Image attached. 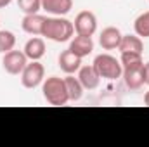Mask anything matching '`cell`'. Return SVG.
<instances>
[{
    "label": "cell",
    "mask_w": 149,
    "mask_h": 147,
    "mask_svg": "<svg viewBox=\"0 0 149 147\" xmlns=\"http://www.w3.org/2000/svg\"><path fill=\"white\" fill-rule=\"evenodd\" d=\"M64 83H66V88H68V95H70V101H80L81 97H83V87H81V83H80V80L78 78H74L73 74H68L66 78H64Z\"/></svg>",
    "instance_id": "obj_16"
},
{
    "label": "cell",
    "mask_w": 149,
    "mask_h": 147,
    "mask_svg": "<svg viewBox=\"0 0 149 147\" xmlns=\"http://www.w3.org/2000/svg\"><path fill=\"white\" fill-rule=\"evenodd\" d=\"M12 0H0V9H3V7H7L9 3H10Z\"/></svg>",
    "instance_id": "obj_22"
},
{
    "label": "cell",
    "mask_w": 149,
    "mask_h": 147,
    "mask_svg": "<svg viewBox=\"0 0 149 147\" xmlns=\"http://www.w3.org/2000/svg\"><path fill=\"white\" fill-rule=\"evenodd\" d=\"M42 9L52 16H64L73 9V0H42Z\"/></svg>",
    "instance_id": "obj_13"
},
{
    "label": "cell",
    "mask_w": 149,
    "mask_h": 147,
    "mask_svg": "<svg viewBox=\"0 0 149 147\" xmlns=\"http://www.w3.org/2000/svg\"><path fill=\"white\" fill-rule=\"evenodd\" d=\"M45 19H47V17L40 16L38 12L37 14H26V16L23 17V23H21L23 31H26L28 35H33V37L42 35V31H43V24H45Z\"/></svg>",
    "instance_id": "obj_11"
},
{
    "label": "cell",
    "mask_w": 149,
    "mask_h": 147,
    "mask_svg": "<svg viewBox=\"0 0 149 147\" xmlns=\"http://www.w3.org/2000/svg\"><path fill=\"white\" fill-rule=\"evenodd\" d=\"M94 68L97 69L101 78H106V80H118L123 74L121 62L109 54H99L94 59Z\"/></svg>",
    "instance_id": "obj_3"
},
{
    "label": "cell",
    "mask_w": 149,
    "mask_h": 147,
    "mask_svg": "<svg viewBox=\"0 0 149 147\" xmlns=\"http://www.w3.org/2000/svg\"><path fill=\"white\" fill-rule=\"evenodd\" d=\"M16 45V37L12 31L7 30H0V54H5L9 50H12Z\"/></svg>",
    "instance_id": "obj_18"
},
{
    "label": "cell",
    "mask_w": 149,
    "mask_h": 147,
    "mask_svg": "<svg viewBox=\"0 0 149 147\" xmlns=\"http://www.w3.org/2000/svg\"><path fill=\"white\" fill-rule=\"evenodd\" d=\"M134 30H135V35L137 37H149V10L148 12H142L135 21H134Z\"/></svg>",
    "instance_id": "obj_17"
},
{
    "label": "cell",
    "mask_w": 149,
    "mask_h": 147,
    "mask_svg": "<svg viewBox=\"0 0 149 147\" xmlns=\"http://www.w3.org/2000/svg\"><path fill=\"white\" fill-rule=\"evenodd\" d=\"M121 68H130V66H137V64H144L142 62V54H135V52H121Z\"/></svg>",
    "instance_id": "obj_19"
},
{
    "label": "cell",
    "mask_w": 149,
    "mask_h": 147,
    "mask_svg": "<svg viewBox=\"0 0 149 147\" xmlns=\"http://www.w3.org/2000/svg\"><path fill=\"white\" fill-rule=\"evenodd\" d=\"M73 33H74L73 23L61 17V16H56V17H47L45 19L42 37H45L47 40H52V42H57V43H63V42L71 40Z\"/></svg>",
    "instance_id": "obj_1"
},
{
    "label": "cell",
    "mask_w": 149,
    "mask_h": 147,
    "mask_svg": "<svg viewBox=\"0 0 149 147\" xmlns=\"http://www.w3.org/2000/svg\"><path fill=\"white\" fill-rule=\"evenodd\" d=\"M121 31L114 26H108L102 30L101 37H99V43L104 50H114L120 47V42H121Z\"/></svg>",
    "instance_id": "obj_10"
},
{
    "label": "cell",
    "mask_w": 149,
    "mask_h": 147,
    "mask_svg": "<svg viewBox=\"0 0 149 147\" xmlns=\"http://www.w3.org/2000/svg\"><path fill=\"white\" fill-rule=\"evenodd\" d=\"M70 50L76 54L78 57H85L88 54H92L94 50V42H92V37H85V35H76V37L71 40L70 43Z\"/></svg>",
    "instance_id": "obj_12"
},
{
    "label": "cell",
    "mask_w": 149,
    "mask_h": 147,
    "mask_svg": "<svg viewBox=\"0 0 149 147\" xmlns=\"http://www.w3.org/2000/svg\"><path fill=\"white\" fill-rule=\"evenodd\" d=\"M43 78H45V68L38 61H31L21 73V83L24 88H37L43 81Z\"/></svg>",
    "instance_id": "obj_4"
},
{
    "label": "cell",
    "mask_w": 149,
    "mask_h": 147,
    "mask_svg": "<svg viewBox=\"0 0 149 147\" xmlns=\"http://www.w3.org/2000/svg\"><path fill=\"white\" fill-rule=\"evenodd\" d=\"M118 49H120V52H135V54H142L144 43H142L141 37H137V35H123Z\"/></svg>",
    "instance_id": "obj_15"
},
{
    "label": "cell",
    "mask_w": 149,
    "mask_h": 147,
    "mask_svg": "<svg viewBox=\"0 0 149 147\" xmlns=\"http://www.w3.org/2000/svg\"><path fill=\"white\" fill-rule=\"evenodd\" d=\"M123 81L128 90H141L144 85V64L123 68Z\"/></svg>",
    "instance_id": "obj_7"
},
{
    "label": "cell",
    "mask_w": 149,
    "mask_h": 147,
    "mask_svg": "<svg viewBox=\"0 0 149 147\" xmlns=\"http://www.w3.org/2000/svg\"><path fill=\"white\" fill-rule=\"evenodd\" d=\"M57 62H59L61 71H64L66 74H73L81 68V57H78L76 54H73L70 49H68V50H63V52L59 54Z\"/></svg>",
    "instance_id": "obj_9"
},
{
    "label": "cell",
    "mask_w": 149,
    "mask_h": 147,
    "mask_svg": "<svg viewBox=\"0 0 149 147\" xmlns=\"http://www.w3.org/2000/svg\"><path fill=\"white\" fill-rule=\"evenodd\" d=\"M74 31L76 35H85V37H92L97 30V17L94 12L90 10H81L78 12V16L74 17Z\"/></svg>",
    "instance_id": "obj_6"
},
{
    "label": "cell",
    "mask_w": 149,
    "mask_h": 147,
    "mask_svg": "<svg viewBox=\"0 0 149 147\" xmlns=\"http://www.w3.org/2000/svg\"><path fill=\"white\" fill-rule=\"evenodd\" d=\"M144 85H149V62L144 64Z\"/></svg>",
    "instance_id": "obj_21"
},
{
    "label": "cell",
    "mask_w": 149,
    "mask_h": 147,
    "mask_svg": "<svg viewBox=\"0 0 149 147\" xmlns=\"http://www.w3.org/2000/svg\"><path fill=\"white\" fill-rule=\"evenodd\" d=\"M23 52L26 54V57H28L30 61H38V59H42V57L45 55V42L38 37L30 38V40L26 42Z\"/></svg>",
    "instance_id": "obj_14"
},
{
    "label": "cell",
    "mask_w": 149,
    "mask_h": 147,
    "mask_svg": "<svg viewBox=\"0 0 149 147\" xmlns=\"http://www.w3.org/2000/svg\"><path fill=\"white\" fill-rule=\"evenodd\" d=\"M17 7L24 14H37L42 9V0H17Z\"/></svg>",
    "instance_id": "obj_20"
},
{
    "label": "cell",
    "mask_w": 149,
    "mask_h": 147,
    "mask_svg": "<svg viewBox=\"0 0 149 147\" xmlns=\"http://www.w3.org/2000/svg\"><path fill=\"white\" fill-rule=\"evenodd\" d=\"M42 92H43V99L50 106H66L70 102V95H68L64 78H59V76L47 78L42 85Z\"/></svg>",
    "instance_id": "obj_2"
},
{
    "label": "cell",
    "mask_w": 149,
    "mask_h": 147,
    "mask_svg": "<svg viewBox=\"0 0 149 147\" xmlns=\"http://www.w3.org/2000/svg\"><path fill=\"white\" fill-rule=\"evenodd\" d=\"M26 64H28V57L21 50H14L12 49V50L3 54L2 66H3V69L9 74H21L23 69L26 68Z\"/></svg>",
    "instance_id": "obj_5"
},
{
    "label": "cell",
    "mask_w": 149,
    "mask_h": 147,
    "mask_svg": "<svg viewBox=\"0 0 149 147\" xmlns=\"http://www.w3.org/2000/svg\"><path fill=\"white\" fill-rule=\"evenodd\" d=\"M144 102H146V106H149V92L144 95Z\"/></svg>",
    "instance_id": "obj_23"
},
{
    "label": "cell",
    "mask_w": 149,
    "mask_h": 147,
    "mask_svg": "<svg viewBox=\"0 0 149 147\" xmlns=\"http://www.w3.org/2000/svg\"><path fill=\"white\" fill-rule=\"evenodd\" d=\"M78 80L81 83V87L85 90H95L101 83V76L97 73V69L92 66H83L78 69Z\"/></svg>",
    "instance_id": "obj_8"
}]
</instances>
